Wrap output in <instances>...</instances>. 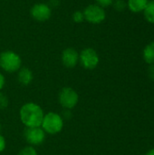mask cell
Segmentation results:
<instances>
[{"label": "cell", "mask_w": 154, "mask_h": 155, "mask_svg": "<svg viewBox=\"0 0 154 155\" xmlns=\"http://www.w3.org/2000/svg\"><path fill=\"white\" fill-rule=\"evenodd\" d=\"M44 113L42 107L33 102L25 103L19 111V117L25 127H40Z\"/></svg>", "instance_id": "obj_1"}, {"label": "cell", "mask_w": 154, "mask_h": 155, "mask_svg": "<svg viewBox=\"0 0 154 155\" xmlns=\"http://www.w3.org/2000/svg\"><path fill=\"white\" fill-rule=\"evenodd\" d=\"M41 127L45 134L55 135L62 132L64 128V119L59 114L49 112L44 114Z\"/></svg>", "instance_id": "obj_2"}, {"label": "cell", "mask_w": 154, "mask_h": 155, "mask_svg": "<svg viewBox=\"0 0 154 155\" xmlns=\"http://www.w3.org/2000/svg\"><path fill=\"white\" fill-rule=\"evenodd\" d=\"M0 67L6 73H15L22 67V59L14 51H4L0 54Z\"/></svg>", "instance_id": "obj_3"}, {"label": "cell", "mask_w": 154, "mask_h": 155, "mask_svg": "<svg viewBox=\"0 0 154 155\" xmlns=\"http://www.w3.org/2000/svg\"><path fill=\"white\" fill-rule=\"evenodd\" d=\"M58 100L63 108L65 110H71L77 105L79 102V95L74 88L64 87L59 93Z\"/></svg>", "instance_id": "obj_4"}, {"label": "cell", "mask_w": 154, "mask_h": 155, "mask_svg": "<svg viewBox=\"0 0 154 155\" xmlns=\"http://www.w3.org/2000/svg\"><path fill=\"white\" fill-rule=\"evenodd\" d=\"M83 12L84 15V20L93 25L101 24L106 18V13L104 8L96 4L89 5L84 8Z\"/></svg>", "instance_id": "obj_5"}, {"label": "cell", "mask_w": 154, "mask_h": 155, "mask_svg": "<svg viewBox=\"0 0 154 155\" xmlns=\"http://www.w3.org/2000/svg\"><path fill=\"white\" fill-rule=\"evenodd\" d=\"M99 55L92 47H86L79 54V63L86 70H93L99 64Z\"/></svg>", "instance_id": "obj_6"}, {"label": "cell", "mask_w": 154, "mask_h": 155, "mask_svg": "<svg viewBox=\"0 0 154 155\" xmlns=\"http://www.w3.org/2000/svg\"><path fill=\"white\" fill-rule=\"evenodd\" d=\"M26 142L31 146L42 144L45 140V132L42 127H25L24 132Z\"/></svg>", "instance_id": "obj_7"}, {"label": "cell", "mask_w": 154, "mask_h": 155, "mask_svg": "<svg viewBox=\"0 0 154 155\" xmlns=\"http://www.w3.org/2000/svg\"><path fill=\"white\" fill-rule=\"evenodd\" d=\"M30 15L33 19L37 22L43 23L50 19L52 15L51 6L44 3L34 4L30 9Z\"/></svg>", "instance_id": "obj_8"}, {"label": "cell", "mask_w": 154, "mask_h": 155, "mask_svg": "<svg viewBox=\"0 0 154 155\" xmlns=\"http://www.w3.org/2000/svg\"><path fill=\"white\" fill-rule=\"evenodd\" d=\"M61 59L66 68H74L79 63V53L73 47L65 48L62 53Z\"/></svg>", "instance_id": "obj_9"}, {"label": "cell", "mask_w": 154, "mask_h": 155, "mask_svg": "<svg viewBox=\"0 0 154 155\" xmlns=\"http://www.w3.org/2000/svg\"><path fill=\"white\" fill-rule=\"evenodd\" d=\"M18 74H17V80L19 82L20 84L22 85H29L33 79H34V74H33V72L27 68V67H21L18 71Z\"/></svg>", "instance_id": "obj_10"}, {"label": "cell", "mask_w": 154, "mask_h": 155, "mask_svg": "<svg viewBox=\"0 0 154 155\" xmlns=\"http://www.w3.org/2000/svg\"><path fill=\"white\" fill-rule=\"evenodd\" d=\"M148 4V0H128L127 6L133 13L143 12Z\"/></svg>", "instance_id": "obj_11"}, {"label": "cell", "mask_w": 154, "mask_h": 155, "mask_svg": "<svg viewBox=\"0 0 154 155\" xmlns=\"http://www.w3.org/2000/svg\"><path fill=\"white\" fill-rule=\"evenodd\" d=\"M143 56L144 61L149 64H154V42L150 43L143 49Z\"/></svg>", "instance_id": "obj_12"}, {"label": "cell", "mask_w": 154, "mask_h": 155, "mask_svg": "<svg viewBox=\"0 0 154 155\" xmlns=\"http://www.w3.org/2000/svg\"><path fill=\"white\" fill-rule=\"evenodd\" d=\"M143 14L145 19L149 23L154 24V0L148 1V4L143 10Z\"/></svg>", "instance_id": "obj_13"}, {"label": "cell", "mask_w": 154, "mask_h": 155, "mask_svg": "<svg viewBox=\"0 0 154 155\" xmlns=\"http://www.w3.org/2000/svg\"><path fill=\"white\" fill-rule=\"evenodd\" d=\"M72 18H73V21L76 24H80V23H83L84 20V12L83 11H80V10H77L75 12L73 13V15H72Z\"/></svg>", "instance_id": "obj_14"}, {"label": "cell", "mask_w": 154, "mask_h": 155, "mask_svg": "<svg viewBox=\"0 0 154 155\" xmlns=\"http://www.w3.org/2000/svg\"><path fill=\"white\" fill-rule=\"evenodd\" d=\"M18 155H38V153H37V151L35 150V148L29 145V146H25V148H23L19 152Z\"/></svg>", "instance_id": "obj_15"}, {"label": "cell", "mask_w": 154, "mask_h": 155, "mask_svg": "<svg viewBox=\"0 0 154 155\" xmlns=\"http://www.w3.org/2000/svg\"><path fill=\"white\" fill-rule=\"evenodd\" d=\"M113 7L117 11H123L127 6V4L123 0H114L113 3Z\"/></svg>", "instance_id": "obj_16"}, {"label": "cell", "mask_w": 154, "mask_h": 155, "mask_svg": "<svg viewBox=\"0 0 154 155\" xmlns=\"http://www.w3.org/2000/svg\"><path fill=\"white\" fill-rule=\"evenodd\" d=\"M94 1H95L96 5L102 6L103 8H105V7L112 5L114 0H94Z\"/></svg>", "instance_id": "obj_17"}, {"label": "cell", "mask_w": 154, "mask_h": 155, "mask_svg": "<svg viewBox=\"0 0 154 155\" xmlns=\"http://www.w3.org/2000/svg\"><path fill=\"white\" fill-rule=\"evenodd\" d=\"M7 105H8L7 97L4 94L0 93V109H5L7 107Z\"/></svg>", "instance_id": "obj_18"}, {"label": "cell", "mask_w": 154, "mask_h": 155, "mask_svg": "<svg viewBox=\"0 0 154 155\" xmlns=\"http://www.w3.org/2000/svg\"><path fill=\"white\" fill-rule=\"evenodd\" d=\"M5 146H6L5 139V137L0 134V153H1L2 152H4V151H5Z\"/></svg>", "instance_id": "obj_19"}, {"label": "cell", "mask_w": 154, "mask_h": 155, "mask_svg": "<svg viewBox=\"0 0 154 155\" xmlns=\"http://www.w3.org/2000/svg\"><path fill=\"white\" fill-rule=\"evenodd\" d=\"M148 75L149 77L154 81V64H152L148 69Z\"/></svg>", "instance_id": "obj_20"}, {"label": "cell", "mask_w": 154, "mask_h": 155, "mask_svg": "<svg viewBox=\"0 0 154 155\" xmlns=\"http://www.w3.org/2000/svg\"><path fill=\"white\" fill-rule=\"evenodd\" d=\"M5 76L3 75V74L0 73V91L4 88L5 86Z\"/></svg>", "instance_id": "obj_21"}, {"label": "cell", "mask_w": 154, "mask_h": 155, "mask_svg": "<svg viewBox=\"0 0 154 155\" xmlns=\"http://www.w3.org/2000/svg\"><path fill=\"white\" fill-rule=\"evenodd\" d=\"M146 155H154V149H152L151 151H149Z\"/></svg>", "instance_id": "obj_22"}]
</instances>
